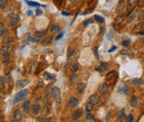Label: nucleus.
Masks as SVG:
<instances>
[{
  "instance_id": "nucleus-1",
  "label": "nucleus",
  "mask_w": 144,
  "mask_h": 122,
  "mask_svg": "<svg viewBox=\"0 0 144 122\" xmlns=\"http://www.w3.org/2000/svg\"><path fill=\"white\" fill-rule=\"evenodd\" d=\"M28 94H29V90H20L19 92H17L16 95H14V99H13V104H16V103H18V102L24 100L25 98L28 96Z\"/></svg>"
},
{
  "instance_id": "nucleus-2",
  "label": "nucleus",
  "mask_w": 144,
  "mask_h": 122,
  "mask_svg": "<svg viewBox=\"0 0 144 122\" xmlns=\"http://www.w3.org/2000/svg\"><path fill=\"white\" fill-rule=\"evenodd\" d=\"M22 112L19 108H14V110L13 112V120L14 122H20L22 121Z\"/></svg>"
},
{
  "instance_id": "nucleus-3",
  "label": "nucleus",
  "mask_w": 144,
  "mask_h": 122,
  "mask_svg": "<svg viewBox=\"0 0 144 122\" xmlns=\"http://www.w3.org/2000/svg\"><path fill=\"white\" fill-rule=\"evenodd\" d=\"M138 13H139L138 8H137V7H134V8H133V10L130 12V15H129V16H128V23H129V24L132 23L133 21H134L135 19L138 17Z\"/></svg>"
},
{
  "instance_id": "nucleus-4",
  "label": "nucleus",
  "mask_w": 144,
  "mask_h": 122,
  "mask_svg": "<svg viewBox=\"0 0 144 122\" xmlns=\"http://www.w3.org/2000/svg\"><path fill=\"white\" fill-rule=\"evenodd\" d=\"M99 93H101V95H106L109 91V85L107 83H103L102 85L99 86L98 88Z\"/></svg>"
},
{
  "instance_id": "nucleus-5",
  "label": "nucleus",
  "mask_w": 144,
  "mask_h": 122,
  "mask_svg": "<svg viewBox=\"0 0 144 122\" xmlns=\"http://www.w3.org/2000/svg\"><path fill=\"white\" fill-rule=\"evenodd\" d=\"M82 115H83V110L81 108H78L72 114V118H73V120L76 121V120H78L82 117Z\"/></svg>"
},
{
  "instance_id": "nucleus-6",
  "label": "nucleus",
  "mask_w": 144,
  "mask_h": 122,
  "mask_svg": "<svg viewBox=\"0 0 144 122\" xmlns=\"http://www.w3.org/2000/svg\"><path fill=\"white\" fill-rule=\"evenodd\" d=\"M108 69H109V64H108L107 63H101L99 64V66H97V67L96 68V71L100 72H106Z\"/></svg>"
},
{
  "instance_id": "nucleus-7",
  "label": "nucleus",
  "mask_w": 144,
  "mask_h": 122,
  "mask_svg": "<svg viewBox=\"0 0 144 122\" xmlns=\"http://www.w3.org/2000/svg\"><path fill=\"white\" fill-rule=\"evenodd\" d=\"M100 101H101V98L98 94H93L89 98V102H91L93 105H96V104L100 103Z\"/></svg>"
},
{
  "instance_id": "nucleus-8",
  "label": "nucleus",
  "mask_w": 144,
  "mask_h": 122,
  "mask_svg": "<svg viewBox=\"0 0 144 122\" xmlns=\"http://www.w3.org/2000/svg\"><path fill=\"white\" fill-rule=\"evenodd\" d=\"M19 21H20V16H19V15H14L11 17V19H10L9 25H10V26H14V25H16L18 23H19Z\"/></svg>"
},
{
  "instance_id": "nucleus-9",
  "label": "nucleus",
  "mask_w": 144,
  "mask_h": 122,
  "mask_svg": "<svg viewBox=\"0 0 144 122\" xmlns=\"http://www.w3.org/2000/svg\"><path fill=\"white\" fill-rule=\"evenodd\" d=\"M126 10V2L125 0H121L118 5V7L116 9V12L117 13H122Z\"/></svg>"
},
{
  "instance_id": "nucleus-10",
  "label": "nucleus",
  "mask_w": 144,
  "mask_h": 122,
  "mask_svg": "<svg viewBox=\"0 0 144 122\" xmlns=\"http://www.w3.org/2000/svg\"><path fill=\"white\" fill-rule=\"evenodd\" d=\"M29 84V80H19V81H16V86L17 87L18 89H22L24 87H25V86H27Z\"/></svg>"
},
{
  "instance_id": "nucleus-11",
  "label": "nucleus",
  "mask_w": 144,
  "mask_h": 122,
  "mask_svg": "<svg viewBox=\"0 0 144 122\" xmlns=\"http://www.w3.org/2000/svg\"><path fill=\"white\" fill-rule=\"evenodd\" d=\"M61 93H60V90L58 87H55L54 88V97H55V99H56V102L58 103H60L61 101Z\"/></svg>"
},
{
  "instance_id": "nucleus-12",
  "label": "nucleus",
  "mask_w": 144,
  "mask_h": 122,
  "mask_svg": "<svg viewBox=\"0 0 144 122\" xmlns=\"http://www.w3.org/2000/svg\"><path fill=\"white\" fill-rule=\"evenodd\" d=\"M54 96V88L53 89H50V90L48 91V93L46 95H45L44 99H43V102L44 103H47L48 101H50V99H52V98Z\"/></svg>"
},
{
  "instance_id": "nucleus-13",
  "label": "nucleus",
  "mask_w": 144,
  "mask_h": 122,
  "mask_svg": "<svg viewBox=\"0 0 144 122\" xmlns=\"http://www.w3.org/2000/svg\"><path fill=\"white\" fill-rule=\"evenodd\" d=\"M86 87V84L85 82H78L76 88V92L78 93V94H82L84 92V90H85Z\"/></svg>"
},
{
  "instance_id": "nucleus-14",
  "label": "nucleus",
  "mask_w": 144,
  "mask_h": 122,
  "mask_svg": "<svg viewBox=\"0 0 144 122\" xmlns=\"http://www.w3.org/2000/svg\"><path fill=\"white\" fill-rule=\"evenodd\" d=\"M106 81H107L108 82H111L112 79L114 80V81H116V79H117V73H116L115 72H109V73H108V74L106 75Z\"/></svg>"
},
{
  "instance_id": "nucleus-15",
  "label": "nucleus",
  "mask_w": 144,
  "mask_h": 122,
  "mask_svg": "<svg viewBox=\"0 0 144 122\" xmlns=\"http://www.w3.org/2000/svg\"><path fill=\"white\" fill-rule=\"evenodd\" d=\"M40 106L39 105L38 103H35V104H34L32 106V108H31V109H32V114L34 115H37L39 112L40 111Z\"/></svg>"
},
{
  "instance_id": "nucleus-16",
  "label": "nucleus",
  "mask_w": 144,
  "mask_h": 122,
  "mask_svg": "<svg viewBox=\"0 0 144 122\" xmlns=\"http://www.w3.org/2000/svg\"><path fill=\"white\" fill-rule=\"evenodd\" d=\"M68 104H70V107H72V108H75V107H76L79 104V100L76 99V98L72 97V98H70V101H68Z\"/></svg>"
},
{
  "instance_id": "nucleus-17",
  "label": "nucleus",
  "mask_w": 144,
  "mask_h": 122,
  "mask_svg": "<svg viewBox=\"0 0 144 122\" xmlns=\"http://www.w3.org/2000/svg\"><path fill=\"white\" fill-rule=\"evenodd\" d=\"M11 50V47L9 45H4L0 48V55H4V53L9 52V51Z\"/></svg>"
},
{
  "instance_id": "nucleus-18",
  "label": "nucleus",
  "mask_w": 144,
  "mask_h": 122,
  "mask_svg": "<svg viewBox=\"0 0 144 122\" xmlns=\"http://www.w3.org/2000/svg\"><path fill=\"white\" fill-rule=\"evenodd\" d=\"M22 109L25 113H29L30 111V101L29 100H24L22 104Z\"/></svg>"
},
{
  "instance_id": "nucleus-19",
  "label": "nucleus",
  "mask_w": 144,
  "mask_h": 122,
  "mask_svg": "<svg viewBox=\"0 0 144 122\" xmlns=\"http://www.w3.org/2000/svg\"><path fill=\"white\" fill-rule=\"evenodd\" d=\"M124 118H125V112H124V109H122L117 114V119L119 121H122Z\"/></svg>"
},
{
  "instance_id": "nucleus-20",
  "label": "nucleus",
  "mask_w": 144,
  "mask_h": 122,
  "mask_svg": "<svg viewBox=\"0 0 144 122\" xmlns=\"http://www.w3.org/2000/svg\"><path fill=\"white\" fill-rule=\"evenodd\" d=\"M78 80V75L76 74H71V76L70 77V79H68V82L70 84H74L75 82H76Z\"/></svg>"
},
{
  "instance_id": "nucleus-21",
  "label": "nucleus",
  "mask_w": 144,
  "mask_h": 122,
  "mask_svg": "<svg viewBox=\"0 0 144 122\" xmlns=\"http://www.w3.org/2000/svg\"><path fill=\"white\" fill-rule=\"evenodd\" d=\"M130 105V107H132V108H135V107L138 105V98L136 97V96H134V95H133L132 98Z\"/></svg>"
},
{
  "instance_id": "nucleus-22",
  "label": "nucleus",
  "mask_w": 144,
  "mask_h": 122,
  "mask_svg": "<svg viewBox=\"0 0 144 122\" xmlns=\"http://www.w3.org/2000/svg\"><path fill=\"white\" fill-rule=\"evenodd\" d=\"M7 33V30L6 29V26L3 23H0V36H3Z\"/></svg>"
},
{
  "instance_id": "nucleus-23",
  "label": "nucleus",
  "mask_w": 144,
  "mask_h": 122,
  "mask_svg": "<svg viewBox=\"0 0 144 122\" xmlns=\"http://www.w3.org/2000/svg\"><path fill=\"white\" fill-rule=\"evenodd\" d=\"M10 53L9 52H6V53H4L3 55V58H2V63H7L9 61H10Z\"/></svg>"
},
{
  "instance_id": "nucleus-24",
  "label": "nucleus",
  "mask_w": 144,
  "mask_h": 122,
  "mask_svg": "<svg viewBox=\"0 0 144 122\" xmlns=\"http://www.w3.org/2000/svg\"><path fill=\"white\" fill-rule=\"evenodd\" d=\"M132 83L133 85H142L143 84V81L140 78H134V79L132 81Z\"/></svg>"
},
{
  "instance_id": "nucleus-25",
  "label": "nucleus",
  "mask_w": 144,
  "mask_h": 122,
  "mask_svg": "<svg viewBox=\"0 0 144 122\" xmlns=\"http://www.w3.org/2000/svg\"><path fill=\"white\" fill-rule=\"evenodd\" d=\"M142 26H143V25H142V23H140V24H138V25H136L133 27L132 31L134 32V33H139V32L142 31Z\"/></svg>"
},
{
  "instance_id": "nucleus-26",
  "label": "nucleus",
  "mask_w": 144,
  "mask_h": 122,
  "mask_svg": "<svg viewBox=\"0 0 144 122\" xmlns=\"http://www.w3.org/2000/svg\"><path fill=\"white\" fill-rule=\"evenodd\" d=\"M60 31H61L60 27L57 25H53L50 27V32H52V33H60Z\"/></svg>"
},
{
  "instance_id": "nucleus-27",
  "label": "nucleus",
  "mask_w": 144,
  "mask_h": 122,
  "mask_svg": "<svg viewBox=\"0 0 144 122\" xmlns=\"http://www.w3.org/2000/svg\"><path fill=\"white\" fill-rule=\"evenodd\" d=\"M52 36H49V37H46V38L43 39L42 42H40V43L42 45H45V44H48V43H52Z\"/></svg>"
},
{
  "instance_id": "nucleus-28",
  "label": "nucleus",
  "mask_w": 144,
  "mask_h": 122,
  "mask_svg": "<svg viewBox=\"0 0 144 122\" xmlns=\"http://www.w3.org/2000/svg\"><path fill=\"white\" fill-rule=\"evenodd\" d=\"M3 80H4V84L10 83V81H11V76H10V73H7V74L4 75V77H3Z\"/></svg>"
},
{
  "instance_id": "nucleus-29",
  "label": "nucleus",
  "mask_w": 144,
  "mask_h": 122,
  "mask_svg": "<svg viewBox=\"0 0 144 122\" xmlns=\"http://www.w3.org/2000/svg\"><path fill=\"white\" fill-rule=\"evenodd\" d=\"M8 6V1L7 0H0V8L4 9Z\"/></svg>"
},
{
  "instance_id": "nucleus-30",
  "label": "nucleus",
  "mask_w": 144,
  "mask_h": 122,
  "mask_svg": "<svg viewBox=\"0 0 144 122\" xmlns=\"http://www.w3.org/2000/svg\"><path fill=\"white\" fill-rule=\"evenodd\" d=\"M94 105H93L91 102L86 103V112H90V111H92L93 108H94Z\"/></svg>"
},
{
  "instance_id": "nucleus-31",
  "label": "nucleus",
  "mask_w": 144,
  "mask_h": 122,
  "mask_svg": "<svg viewBox=\"0 0 144 122\" xmlns=\"http://www.w3.org/2000/svg\"><path fill=\"white\" fill-rule=\"evenodd\" d=\"M25 2L27 3V5L28 6H31V7H40V4H39V3L37 2H34V1H28V0H24Z\"/></svg>"
},
{
  "instance_id": "nucleus-32",
  "label": "nucleus",
  "mask_w": 144,
  "mask_h": 122,
  "mask_svg": "<svg viewBox=\"0 0 144 122\" xmlns=\"http://www.w3.org/2000/svg\"><path fill=\"white\" fill-rule=\"evenodd\" d=\"M34 35L36 37H38V38H42V37H43L45 35V31H35Z\"/></svg>"
},
{
  "instance_id": "nucleus-33",
  "label": "nucleus",
  "mask_w": 144,
  "mask_h": 122,
  "mask_svg": "<svg viewBox=\"0 0 144 122\" xmlns=\"http://www.w3.org/2000/svg\"><path fill=\"white\" fill-rule=\"evenodd\" d=\"M37 65H38V63H37V62H34V63H32V65L31 66V68H30L29 70L30 73H34V70H36V68H37Z\"/></svg>"
},
{
  "instance_id": "nucleus-34",
  "label": "nucleus",
  "mask_w": 144,
  "mask_h": 122,
  "mask_svg": "<svg viewBox=\"0 0 144 122\" xmlns=\"http://www.w3.org/2000/svg\"><path fill=\"white\" fill-rule=\"evenodd\" d=\"M79 69V66L78 64H73V65L71 66V69H70V72H72V73H75V72H76L78 71Z\"/></svg>"
},
{
  "instance_id": "nucleus-35",
  "label": "nucleus",
  "mask_w": 144,
  "mask_h": 122,
  "mask_svg": "<svg viewBox=\"0 0 144 122\" xmlns=\"http://www.w3.org/2000/svg\"><path fill=\"white\" fill-rule=\"evenodd\" d=\"M44 75L46 77H45V79L48 80V81H50V80H52L55 78V75L53 74H50V73H48V72H44Z\"/></svg>"
},
{
  "instance_id": "nucleus-36",
  "label": "nucleus",
  "mask_w": 144,
  "mask_h": 122,
  "mask_svg": "<svg viewBox=\"0 0 144 122\" xmlns=\"http://www.w3.org/2000/svg\"><path fill=\"white\" fill-rule=\"evenodd\" d=\"M119 91H121V92H124L125 94H127V93H128V88H127L125 85L121 86V87L119 88Z\"/></svg>"
},
{
  "instance_id": "nucleus-37",
  "label": "nucleus",
  "mask_w": 144,
  "mask_h": 122,
  "mask_svg": "<svg viewBox=\"0 0 144 122\" xmlns=\"http://www.w3.org/2000/svg\"><path fill=\"white\" fill-rule=\"evenodd\" d=\"M93 22H94L93 18H88V19H86V20H85V21L83 22V25L86 26V25H88L89 24H92Z\"/></svg>"
},
{
  "instance_id": "nucleus-38",
  "label": "nucleus",
  "mask_w": 144,
  "mask_h": 122,
  "mask_svg": "<svg viewBox=\"0 0 144 122\" xmlns=\"http://www.w3.org/2000/svg\"><path fill=\"white\" fill-rule=\"evenodd\" d=\"M86 121H94V117H93L92 115H90L89 113H88V114H86Z\"/></svg>"
},
{
  "instance_id": "nucleus-39",
  "label": "nucleus",
  "mask_w": 144,
  "mask_h": 122,
  "mask_svg": "<svg viewBox=\"0 0 144 122\" xmlns=\"http://www.w3.org/2000/svg\"><path fill=\"white\" fill-rule=\"evenodd\" d=\"M49 110H50V108H49V106H44L43 107V108H42V115L43 116H46L49 113Z\"/></svg>"
},
{
  "instance_id": "nucleus-40",
  "label": "nucleus",
  "mask_w": 144,
  "mask_h": 122,
  "mask_svg": "<svg viewBox=\"0 0 144 122\" xmlns=\"http://www.w3.org/2000/svg\"><path fill=\"white\" fill-rule=\"evenodd\" d=\"M125 121H127V122H132L133 121V119H134V117H133V116L132 115V114H130V115H128L127 117H125Z\"/></svg>"
},
{
  "instance_id": "nucleus-41",
  "label": "nucleus",
  "mask_w": 144,
  "mask_h": 122,
  "mask_svg": "<svg viewBox=\"0 0 144 122\" xmlns=\"http://www.w3.org/2000/svg\"><path fill=\"white\" fill-rule=\"evenodd\" d=\"M52 120V117H46V118H40V117H38V121L40 122H50Z\"/></svg>"
},
{
  "instance_id": "nucleus-42",
  "label": "nucleus",
  "mask_w": 144,
  "mask_h": 122,
  "mask_svg": "<svg viewBox=\"0 0 144 122\" xmlns=\"http://www.w3.org/2000/svg\"><path fill=\"white\" fill-rule=\"evenodd\" d=\"M94 19L99 23H104V18L102 17V16H98V15H96V16H94Z\"/></svg>"
},
{
  "instance_id": "nucleus-43",
  "label": "nucleus",
  "mask_w": 144,
  "mask_h": 122,
  "mask_svg": "<svg viewBox=\"0 0 144 122\" xmlns=\"http://www.w3.org/2000/svg\"><path fill=\"white\" fill-rule=\"evenodd\" d=\"M4 87V82L3 80V77H0V90H3Z\"/></svg>"
},
{
  "instance_id": "nucleus-44",
  "label": "nucleus",
  "mask_w": 144,
  "mask_h": 122,
  "mask_svg": "<svg viewBox=\"0 0 144 122\" xmlns=\"http://www.w3.org/2000/svg\"><path fill=\"white\" fill-rule=\"evenodd\" d=\"M53 82H50V83H49L48 84L47 86H46V87H45V90H46V91H49L50 90V89H52V86H53Z\"/></svg>"
},
{
  "instance_id": "nucleus-45",
  "label": "nucleus",
  "mask_w": 144,
  "mask_h": 122,
  "mask_svg": "<svg viewBox=\"0 0 144 122\" xmlns=\"http://www.w3.org/2000/svg\"><path fill=\"white\" fill-rule=\"evenodd\" d=\"M130 43V40H126V41H124V42H122V45H124V47H128Z\"/></svg>"
},
{
  "instance_id": "nucleus-46",
  "label": "nucleus",
  "mask_w": 144,
  "mask_h": 122,
  "mask_svg": "<svg viewBox=\"0 0 144 122\" xmlns=\"http://www.w3.org/2000/svg\"><path fill=\"white\" fill-rule=\"evenodd\" d=\"M97 46H96V47H94V49H93V52H94V55H96V58H98L99 57V55H98V52H97Z\"/></svg>"
},
{
  "instance_id": "nucleus-47",
  "label": "nucleus",
  "mask_w": 144,
  "mask_h": 122,
  "mask_svg": "<svg viewBox=\"0 0 144 122\" xmlns=\"http://www.w3.org/2000/svg\"><path fill=\"white\" fill-rule=\"evenodd\" d=\"M130 52L127 51V50H122L121 51V54H124V55H130Z\"/></svg>"
},
{
  "instance_id": "nucleus-48",
  "label": "nucleus",
  "mask_w": 144,
  "mask_h": 122,
  "mask_svg": "<svg viewBox=\"0 0 144 122\" xmlns=\"http://www.w3.org/2000/svg\"><path fill=\"white\" fill-rule=\"evenodd\" d=\"M135 2H136V0H129V6H130V7H132Z\"/></svg>"
},
{
  "instance_id": "nucleus-49",
  "label": "nucleus",
  "mask_w": 144,
  "mask_h": 122,
  "mask_svg": "<svg viewBox=\"0 0 144 122\" xmlns=\"http://www.w3.org/2000/svg\"><path fill=\"white\" fill-rule=\"evenodd\" d=\"M63 34H63V33H60V34H58V35L56 37V40H60V39L61 37H62V36H63Z\"/></svg>"
},
{
  "instance_id": "nucleus-50",
  "label": "nucleus",
  "mask_w": 144,
  "mask_h": 122,
  "mask_svg": "<svg viewBox=\"0 0 144 122\" xmlns=\"http://www.w3.org/2000/svg\"><path fill=\"white\" fill-rule=\"evenodd\" d=\"M117 49V47H116V46H112V49H110V50H109V51H108V52H112V51H114V50H116Z\"/></svg>"
},
{
  "instance_id": "nucleus-51",
  "label": "nucleus",
  "mask_w": 144,
  "mask_h": 122,
  "mask_svg": "<svg viewBox=\"0 0 144 122\" xmlns=\"http://www.w3.org/2000/svg\"><path fill=\"white\" fill-rule=\"evenodd\" d=\"M28 39H30V41H32V42H36V43L38 42V40H37V39L32 38V37H29V38H28Z\"/></svg>"
},
{
  "instance_id": "nucleus-52",
  "label": "nucleus",
  "mask_w": 144,
  "mask_h": 122,
  "mask_svg": "<svg viewBox=\"0 0 144 122\" xmlns=\"http://www.w3.org/2000/svg\"><path fill=\"white\" fill-rule=\"evenodd\" d=\"M42 86H43V82H42V81H40L37 87H38V88H39V87H42Z\"/></svg>"
},
{
  "instance_id": "nucleus-53",
  "label": "nucleus",
  "mask_w": 144,
  "mask_h": 122,
  "mask_svg": "<svg viewBox=\"0 0 144 122\" xmlns=\"http://www.w3.org/2000/svg\"><path fill=\"white\" fill-rule=\"evenodd\" d=\"M40 14H42V11L38 9V10H37V13H36V15H38V16H39V15H40Z\"/></svg>"
},
{
  "instance_id": "nucleus-54",
  "label": "nucleus",
  "mask_w": 144,
  "mask_h": 122,
  "mask_svg": "<svg viewBox=\"0 0 144 122\" xmlns=\"http://www.w3.org/2000/svg\"><path fill=\"white\" fill-rule=\"evenodd\" d=\"M62 15H63V16H68V14L65 13V12H62Z\"/></svg>"
},
{
  "instance_id": "nucleus-55",
  "label": "nucleus",
  "mask_w": 144,
  "mask_h": 122,
  "mask_svg": "<svg viewBox=\"0 0 144 122\" xmlns=\"http://www.w3.org/2000/svg\"><path fill=\"white\" fill-rule=\"evenodd\" d=\"M76 0H70V3H75V2H76Z\"/></svg>"
},
{
  "instance_id": "nucleus-56",
  "label": "nucleus",
  "mask_w": 144,
  "mask_h": 122,
  "mask_svg": "<svg viewBox=\"0 0 144 122\" xmlns=\"http://www.w3.org/2000/svg\"><path fill=\"white\" fill-rule=\"evenodd\" d=\"M27 14H28V15H32V10H29V12H28Z\"/></svg>"
}]
</instances>
